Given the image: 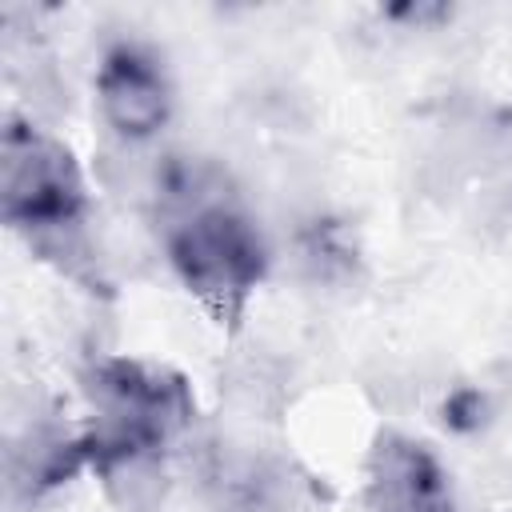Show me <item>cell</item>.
Segmentation results:
<instances>
[{
    "instance_id": "6da1fadb",
    "label": "cell",
    "mask_w": 512,
    "mask_h": 512,
    "mask_svg": "<svg viewBox=\"0 0 512 512\" xmlns=\"http://www.w3.org/2000/svg\"><path fill=\"white\" fill-rule=\"evenodd\" d=\"M88 396V428L84 452L88 464L104 476L136 472L188 428L192 392L188 384L152 360L136 356H104L84 376Z\"/></svg>"
},
{
    "instance_id": "7a4b0ae2",
    "label": "cell",
    "mask_w": 512,
    "mask_h": 512,
    "mask_svg": "<svg viewBox=\"0 0 512 512\" xmlns=\"http://www.w3.org/2000/svg\"><path fill=\"white\" fill-rule=\"evenodd\" d=\"M164 248L180 284L220 324H232L248 308L268 268V248L256 224L224 200H196L180 208L164 228Z\"/></svg>"
},
{
    "instance_id": "3957f363",
    "label": "cell",
    "mask_w": 512,
    "mask_h": 512,
    "mask_svg": "<svg viewBox=\"0 0 512 512\" xmlns=\"http://www.w3.org/2000/svg\"><path fill=\"white\" fill-rule=\"evenodd\" d=\"M0 212L8 228L36 244H60L88 220V184L72 148L20 116L4 120Z\"/></svg>"
},
{
    "instance_id": "277c9868",
    "label": "cell",
    "mask_w": 512,
    "mask_h": 512,
    "mask_svg": "<svg viewBox=\"0 0 512 512\" xmlns=\"http://www.w3.org/2000/svg\"><path fill=\"white\" fill-rule=\"evenodd\" d=\"M96 104L112 132L148 140L172 120V80L164 64L140 44H116L96 68Z\"/></svg>"
},
{
    "instance_id": "5b68a950",
    "label": "cell",
    "mask_w": 512,
    "mask_h": 512,
    "mask_svg": "<svg viewBox=\"0 0 512 512\" xmlns=\"http://www.w3.org/2000/svg\"><path fill=\"white\" fill-rule=\"evenodd\" d=\"M368 512H460L452 480L428 444L384 432L368 456Z\"/></svg>"
}]
</instances>
